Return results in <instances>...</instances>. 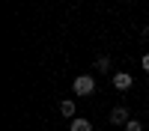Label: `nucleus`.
Returning a JSON list of instances; mask_svg holds the SVG:
<instances>
[{
    "label": "nucleus",
    "mask_w": 149,
    "mask_h": 131,
    "mask_svg": "<svg viewBox=\"0 0 149 131\" xmlns=\"http://www.w3.org/2000/svg\"><path fill=\"white\" fill-rule=\"evenodd\" d=\"M113 87L125 92V89L131 87V75H128V71H116V75H113Z\"/></svg>",
    "instance_id": "f03ea898"
},
{
    "label": "nucleus",
    "mask_w": 149,
    "mask_h": 131,
    "mask_svg": "<svg viewBox=\"0 0 149 131\" xmlns=\"http://www.w3.org/2000/svg\"><path fill=\"white\" fill-rule=\"evenodd\" d=\"M60 113H63L66 119L74 116V101H60Z\"/></svg>",
    "instance_id": "39448f33"
},
{
    "label": "nucleus",
    "mask_w": 149,
    "mask_h": 131,
    "mask_svg": "<svg viewBox=\"0 0 149 131\" xmlns=\"http://www.w3.org/2000/svg\"><path fill=\"white\" fill-rule=\"evenodd\" d=\"M72 89H74V95H93L95 80H93L90 75H78V78L72 80Z\"/></svg>",
    "instance_id": "f257e3e1"
},
{
    "label": "nucleus",
    "mask_w": 149,
    "mask_h": 131,
    "mask_svg": "<svg viewBox=\"0 0 149 131\" xmlns=\"http://www.w3.org/2000/svg\"><path fill=\"white\" fill-rule=\"evenodd\" d=\"M125 131H143V125L137 122V119H128V122H125Z\"/></svg>",
    "instance_id": "0eeeda50"
},
{
    "label": "nucleus",
    "mask_w": 149,
    "mask_h": 131,
    "mask_svg": "<svg viewBox=\"0 0 149 131\" xmlns=\"http://www.w3.org/2000/svg\"><path fill=\"white\" fill-rule=\"evenodd\" d=\"M110 122L113 125H125L128 122V110L125 107H113V110H110Z\"/></svg>",
    "instance_id": "7ed1b4c3"
},
{
    "label": "nucleus",
    "mask_w": 149,
    "mask_h": 131,
    "mask_svg": "<svg viewBox=\"0 0 149 131\" xmlns=\"http://www.w3.org/2000/svg\"><path fill=\"white\" fill-rule=\"evenodd\" d=\"M95 69H98V71H110V57H104V54H102V57L95 60Z\"/></svg>",
    "instance_id": "423d86ee"
},
{
    "label": "nucleus",
    "mask_w": 149,
    "mask_h": 131,
    "mask_svg": "<svg viewBox=\"0 0 149 131\" xmlns=\"http://www.w3.org/2000/svg\"><path fill=\"white\" fill-rule=\"evenodd\" d=\"M143 69H146V71H149V54H146V57H143Z\"/></svg>",
    "instance_id": "6e6552de"
},
{
    "label": "nucleus",
    "mask_w": 149,
    "mask_h": 131,
    "mask_svg": "<svg viewBox=\"0 0 149 131\" xmlns=\"http://www.w3.org/2000/svg\"><path fill=\"white\" fill-rule=\"evenodd\" d=\"M69 131H93V125H90V119H72Z\"/></svg>",
    "instance_id": "20e7f679"
}]
</instances>
